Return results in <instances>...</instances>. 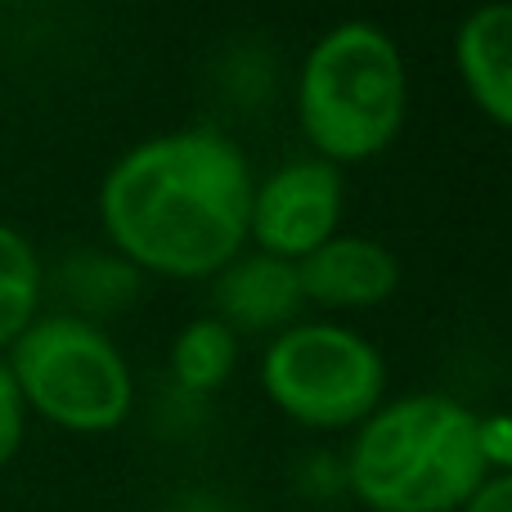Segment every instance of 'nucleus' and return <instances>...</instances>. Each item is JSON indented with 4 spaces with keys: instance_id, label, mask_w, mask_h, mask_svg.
<instances>
[{
    "instance_id": "obj_4",
    "label": "nucleus",
    "mask_w": 512,
    "mask_h": 512,
    "mask_svg": "<svg viewBox=\"0 0 512 512\" xmlns=\"http://www.w3.org/2000/svg\"><path fill=\"white\" fill-rule=\"evenodd\" d=\"M27 414L77 436H104L126 423L135 405L131 364L117 342L72 310L36 315L5 355Z\"/></svg>"
},
{
    "instance_id": "obj_13",
    "label": "nucleus",
    "mask_w": 512,
    "mask_h": 512,
    "mask_svg": "<svg viewBox=\"0 0 512 512\" xmlns=\"http://www.w3.org/2000/svg\"><path fill=\"white\" fill-rule=\"evenodd\" d=\"M23 436H27V405L5 355H0V468L14 463V454L23 450Z\"/></svg>"
},
{
    "instance_id": "obj_14",
    "label": "nucleus",
    "mask_w": 512,
    "mask_h": 512,
    "mask_svg": "<svg viewBox=\"0 0 512 512\" xmlns=\"http://www.w3.org/2000/svg\"><path fill=\"white\" fill-rule=\"evenodd\" d=\"M463 512H512V472H490Z\"/></svg>"
},
{
    "instance_id": "obj_2",
    "label": "nucleus",
    "mask_w": 512,
    "mask_h": 512,
    "mask_svg": "<svg viewBox=\"0 0 512 512\" xmlns=\"http://www.w3.org/2000/svg\"><path fill=\"white\" fill-rule=\"evenodd\" d=\"M486 477L481 418L441 391L378 405L346 454V486L369 512H463Z\"/></svg>"
},
{
    "instance_id": "obj_1",
    "label": "nucleus",
    "mask_w": 512,
    "mask_h": 512,
    "mask_svg": "<svg viewBox=\"0 0 512 512\" xmlns=\"http://www.w3.org/2000/svg\"><path fill=\"white\" fill-rule=\"evenodd\" d=\"M248 158L221 131L135 144L99 185V225L122 261L167 279H212L248 248Z\"/></svg>"
},
{
    "instance_id": "obj_6",
    "label": "nucleus",
    "mask_w": 512,
    "mask_h": 512,
    "mask_svg": "<svg viewBox=\"0 0 512 512\" xmlns=\"http://www.w3.org/2000/svg\"><path fill=\"white\" fill-rule=\"evenodd\" d=\"M342 203V167H333L324 158L283 162L279 171H270V180L252 185L248 243H256V252L297 265L319 243L342 234Z\"/></svg>"
},
{
    "instance_id": "obj_9",
    "label": "nucleus",
    "mask_w": 512,
    "mask_h": 512,
    "mask_svg": "<svg viewBox=\"0 0 512 512\" xmlns=\"http://www.w3.org/2000/svg\"><path fill=\"white\" fill-rule=\"evenodd\" d=\"M463 90L495 126L512 131V0L477 5L454 32Z\"/></svg>"
},
{
    "instance_id": "obj_10",
    "label": "nucleus",
    "mask_w": 512,
    "mask_h": 512,
    "mask_svg": "<svg viewBox=\"0 0 512 512\" xmlns=\"http://www.w3.org/2000/svg\"><path fill=\"white\" fill-rule=\"evenodd\" d=\"M239 364V337L216 315L189 319L171 342V378L185 391H221Z\"/></svg>"
},
{
    "instance_id": "obj_11",
    "label": "nucleus",
    "mask_w": 512,
    "mask_h": 512,
    "mask_svg": "<svg viewBox=\"0 0 512 512\" xmlns=\"http://www.w3.org/2000/svg\"><path fill=\"white\" fill-rule=\"evenodd\" d=\"M41 288L45 274L32 243L18 230L0 225V351H9L18 333L41 315Z\"/></svg>"
},
{
    "instance_id": "obj_12",
    "label": "nucleus",
    "mask_w": 512,
    "mask_h": 512,
    "mask_svg": "<svg viewBox=\"0 0 512 512\" xmlns=\"http://www.w3.org/2000/svg\"><path fill=\"white\" fill-rule=\"evenodd\" d=\"M59 279H63L59 283L63 297L77 306L72 315H81V319L108 315V310L126 306L135 297V288H140V270L131 261H122V256H104V252L72 256Z\"/></svg>"
},
{
    "instance_id": "obj_8",
    "label": "nucleus",
    "mask_w": 512,
    "mask_h": 512,
    "mask_svg": "<svg viewBox=\"0 0 512 512\" xmlns=\"http://www.w3.org/2000/svg\"><path fill=\"white\" fill-rule=\"evenodd\" d=\"M212 306L216 319L239 333H283L297 324L301 306V279L297 265L265 252H239L225 270L212 274Z\"/></svg>"
},
{
    "instance_id": "obj_3",
    "label": "nucleus",
    "mask_w": 512,
    "mask_h": 512,
    "mask_svg": "<svg viewBox=\"0 0 512 512\" xmlns=\"http://www.w3.org/2000/svg\"><path fill=\"white\" fill-rule=\"evenodd\" d=\"M409 72L378 23H337L310 45L297 77V122L333 167L378 158L405 126Z\"/></svg>"
},
{
    "instance_id": "obj_5",
    "label": "nucleus",
    "mask_w": 512,
    "mask_h": 512,
    "mask_svg": "<svg viewBox=\"0 0 512 512\" xmlns=\"http://www.w3.org/2000/svg\"><path fill=\"white\" fill-rule=\"evenodd\" d=\"M261 387L279 414L315 432L360 427L387 391L382 351L342 324H292L261 355Z\"/></svg>"
},
{
    "instance_id": "obj_7",
    "label": "nucleus",
    "mask_w": 512,
    "mask_h": 512,
    "mask_svg": "<svg viewBox=\"0 0 512 512\" xmlns=\"http://www.w3.org/2000/svg\"><path fill=\"white\" fill-rule=\"evenodd\" d=\"M301 297L324 310L382 306L400 288V261L364 234H333L310 256L297 261Z\"/></svg>"
}]
</instances>
